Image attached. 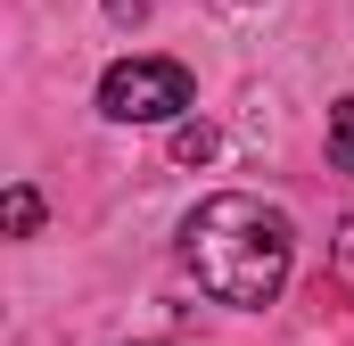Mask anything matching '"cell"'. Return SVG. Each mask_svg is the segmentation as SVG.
Listing matches in <instances>:
<instances>
[{"label":"cell","mask_w":354,"mask_h":346,"mask_svg":"<svg viewBox=\"0 0 354 346\" xmlns=\"http://www.w3.org/2000/svg\"><path fill=\"white\" fill-rule=\"evenodd\" d=\"M288 256H297L288 215L248 190H223L181 223V264L214 305H272L288 289Z\"/></svg>","instance_id":"1"},{"label":"cell","mask_w":354,"mask_h":346,"mask_svg":"<svg viewBox=\"0 0 354 346\" xmlns=\"http://www.w3.org/2000/svg\"><path fill=\"white\" fill-rule=\"evenodd\" d=\"M181 107H189V66H174V58H115L99 83L107 124H174Z\"/></svg>","instance_id":"2"},{"label":"cell","mask_w":354,"mask_h":346,"mask_svg":"<svg viewBox=\"0 0 354 346\" xmlns=\"http://www.w3.org/2000/svg\"><path fill=\"white\" fill-rule=\"evenodd\" d=\"M0 223H8V239H33V231H41V190L17 181V190L0 198Z\"/></svg>","instance_id":"3"},{"label":"cell","mask_w":354,"mask_h":346,"mask_svg":"<svg viewBox=\"0 0 354 346\" xmlns=\"http://www.w3.org/2000/svg\"><path fill=\"white\" fill-rule=\"evenodd\" d=\"M223 140H214V124H198V116H181L174 124V165H206Z\"/></svg>","instance_id":"4"},{"label":"cell","mask_w":354,"mask_h":346,"mask_svg":"<svg viewBox=\"0 0 354 346\" xmlns=\"http://www.w3.org/2000/svg\"><path fill=\"white\" fill-rule=\"evenodd\" d=\"M330 165L354 173V99H338V107H330Z\"/></svg>","instance_id":"5"},{"label":"cell","mask_w":354,"mask_h":346,"mask_svg":"<svg viewBox=\"0 0 354 346\" xmlns=\"http://www.w3.org/2000/svg\"><path fill=\"white\" fill-rule=\"evenodd\" d=\"M107 17L115 25H140V0H107Z\"/></svg>","instance_id":"6"},{"label":"cell","mask_w":354,"mask_h":346,"mask_svg":"<svg viewBox=\"0 0 354 346\" xmlns=\"http://www.w3.org/2000/svg\"><path fill=\"white\" fill-rule=\"evenodd\" d=\"M338 280H354V223H346V264H338Z\"/></svg>","instance_id":"7"}]
</instances>
